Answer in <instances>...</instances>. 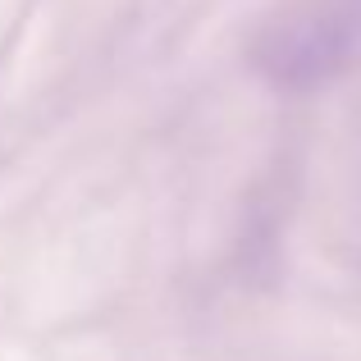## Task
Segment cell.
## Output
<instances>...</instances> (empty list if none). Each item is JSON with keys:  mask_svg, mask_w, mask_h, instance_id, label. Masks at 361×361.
I'll return each instance as SVG.
<instances>
[{"mask_svg": "<svg viewBox=\"0 0 361 361\" xmlns=\"http://www.w3.org/2000/svg\"><path fill=\"white\" fill-rule=\"evenodd\" d=\"M361 55V0H307L261 27L256 69L283 92H311Z\"/></svg>", "mask_w": 361, "mask_h": 361, "instance_id": "6da1fadb", "label": "cell"}]
</instances>
